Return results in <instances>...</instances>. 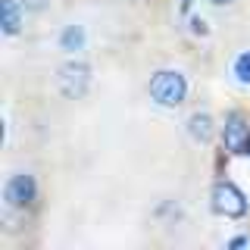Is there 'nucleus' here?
I'll return each mask as SVG.
<instances>
[{
  "instance_id": "obj_1",
  "label": "nucleus",
  "mask_w": 250,
  "mask_h": 250,
  "mask_svg": "<svg viewBox=\"0 0 250 250\" xmlns=\"http://www.w3.org/2000/svg\"><path fill=\"white\" fill-rule=\"evenodd\" d=\"M147 94H150V100L156 106L175 109V106H182L185 97H188V78H185V72H178V69H160V72L150 78V84H147Z\"/></svg>"
},
{
  "instance_id": "obj_2",
  "label": "nucleus",
  "mask_w": 250,
  "mask_h": 250,
  "mask_svg": "<svg viewBox=\"0 0 250 250\" xmlns=\"http://www.w3.org/2000/svg\"><path fill=\"white\" fill-rule=\"evenodd\" d=\"M209 207H213V213L225 216V219H241V216H247L250 203L234 182H216L213 191H209Z\"/></svg>"
},
{
  "instance_id": "obj_3",
  "label": "nucleus",
  "mask_w": 250,
  "mask_h": 250,
  "mask_svg": "<svg viewBox=\"0 0 250 250\" xmlns=\"http://www.w3.org/2000/svg\"><path fill=\"white\" fill-rule=\"evenodd\" d=\"M38 200V182L31 172H13L3 185V203L10 209H31Z\"/></svg>"
},
{
  "instance_id": "obj_4",
  "label": "nucleus",
  "mask_w": 250,
  "mask_h": 250,
  "mask_svg": "<svg viewBox=\"0 0 250 250\" xmlns=\"http://www.w3.org/2000/svg\"><path fill=\"white\" fill-rule=\"evenodd\" d=\"M247 144H250V119L234 109V113L225 116V125H222V150L238 156V153H247Z\"/></svg>"
},
{
  "instance_id": "obj_5",
  "label": "nucleus",
  "mask_w": 250,
  "mask_h": 250,
  "mask_svg": "<svg viewBox=\"0 0 250 250\" xmlns=\"http://www.w3.org/2000/svg\"><path fill=\"white\" fill-rule=\"evenodd\" d=\"M88 84H91V66L88 62L72 60V62H66V66L60 69V91H62V97H69V100L84 97Z\"/></svg>"
},
{
  "instance_id": "obj_6",
  "label": "nucleus",
  "mask_w": 250,
  "mask_h": 250,
  "mask_svg": "<svg viewBox=\"0 0 250 250\" xmlns=\"http://www.w3.org/2000/svg\"><path fill=\"white\" fill-rule=\"evenodd\" d=\"M22 22H25V6L22 0H0V25H3V35H19Z\"/></svg>"
},
{
  "instance_id": "obj_7",
  "label": "nucleus",
  "mask_w": 250,
  "mask_h": 250,
  "mask_svg": "<svg viewBox=\"0 0 250 250\" xmlns=\"http://www.w3.org/2000/svg\"><path fill=\"white\" fill-rule=\"evenodd\" d=\"M216 131V122L209 113H191L188 116V135H191V141H197V144H207L209 138H213Z\"/></svg>"
},
{
  "instance_id": "obj_8",
  "label": "nucleus",
  "mask_w": 250,
  "mask_h": 250,
  "mask_svg": "<svg viewBox=\"0 0 250 250\" xmlns=\"http://www.w3.org/2000/svg\"><path fill=\"white\" fill-rule=\"evenodd\" d=\"M84 44H88V38H84V28L82 25H66L60 31V47L62 53H82Z\"/></svg>"
},
{
  "instance_id": "obj_9",
  "label": "nucleus",
  "mask_w": 250,
  "mask_h": 250,
  "mask_svg": "<svg viewBox=\"0 0 250 250\" xmlns=\"http://www.w3.org/2000/svg\"><path fill=\"white\" fill-rule=\"evenodd\" d=\"M231 82L238 88H250V50H241L231 60Z\"/></svg>"
},
{
  "instance_id": "obj_10",
  "label": "nucleus",
  "mask_w": 250,
  "mask_h": 250,
  "mask_svg": "<svg viewBox=\"0 0 250 250\" xmlns=\"http://www.w3.org/2000/svg\"><path fill=\"white\" fill-rule=\"evenodd\" d=\"M191 35H209V28H207V19L203 16H191Z\"/></svg>"
},
{
  "instance_id": "obj_11",
  "label": "nucleus",
  "mask_w": 250,
  "mask_h": 250,
  "mask_svg": "<svg viewBox=\"0 0 250 250\" xmlns=\"http://www.w3.org/2000/svg\"><path fill=\"white\" fill-rule=\"evenodd\" d=\"M47 3H50V0H22V6H25L28 13H41Z\"/></svg>"
},
{
  "instance_id": "obj_12",
  "label": "nucleus",
  "mask_w": 250,
  "mask_h": 250,
  "mask_svg": "<svg viewBox=\"0 0 250 250\" xmlns=\"http://www.w3.org/2000/svg\"><path fill=\"white\" fill-rule=\"evenodd\" d=\"M250 244V238H244V234H238V238H231L225 247H231V250H238V247H247Z\"/></svg>"
},
{
  "instance_id": "obj_13",
  "label": "nucleus",
  "mask_w": 250,
  "mask_h": 250,
  "mask_svg": "<svg viewBox=\"0 0 250 250\" xmlns=\"http://www.w3.org/2000/svg\"><path fill=\"white\" fill-rule=\"evenodd\" d=\"M191 3H194V0H178V10H182V16L191 13Z\"/></svg>"
},
{
  "instance_id": "obj_14",
  "label": "nucleus",
  "mask_w": 250,
  "mask_h": 250,
  "mask_svg": "<svg viewBox=\"0 0 250 250\" xmlns=\"http://www.w3.org/2000/svg\"><path fill=\"white\" fill-rule=\"evenodd\" d=\"M213 6H225V3H231V0H209Z\"/></svg>"
},
{
  "instance_id": "obj_15",
  "label": "nucleus",
  "mask_w": 250,
  "mask_h": 250,
  "mask_svg": "<svg viewBox=\"0 0 250 250\" xmlns=\"http://www.w3.org/2000/svg\"><path fill=\"white\" fill-rule=\"evenodd\" d=\"M247 153H250V144H247Z\"/></svg>"
}]
</instances>
